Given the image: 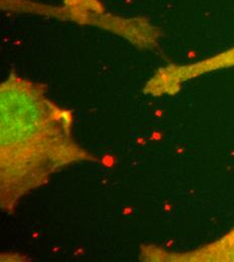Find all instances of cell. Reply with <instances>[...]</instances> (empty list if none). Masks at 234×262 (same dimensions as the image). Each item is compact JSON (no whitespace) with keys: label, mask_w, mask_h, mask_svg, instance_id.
<instances>
[{"label":"cell","mask_w":234,"mask_h":262,"mask_svg":"<svg viewBox=\"0 0 234 262\" xmlns=\"http://www.w3.org/2000/svg\"><path fill=\"white\" fill-rule=\"evenodd\" d=\"M231 67H234V47L195 64L169 66L167 68V78L175 88L181 89L183 84L189 80L206 73Z\"/></svg>","instance_id":"2"},{"label":"cell","mask_w":234,"mask_h":262,"mask_svg":"<svg viewBox=\"0 0 234 262\" xmlns=\"http://www.w3.org/2000/svg\"><path fill=\"white\" fill-rule=\"evenodd\" d=\"M161 137H160V134H158V133H154L153 134V139H160Z\"/></svg>","instance_id":"6"},{"label":"cell","mask_w":234,"mask_h":262,"mask_svg":"<svg viewBox=\"0 0 234 262\" xmlns=\"http://www.w3.org/2000/svg\"><path fill=\"white\" fill-rule=\"evenodd\" d=\"M132 213H133V209H132V208L129 207V208H124V209H123V214H124V215H130V214H132Z\"/></svg>","instance_id":"5"},{"label":"cell","mask_w":234,"mask_h":262,"mask_svg":"<svg viewBox=\"0 0 234 262\" xmlns=\"http://www.w3.org/2000/svg\"><path fill=\"white\" fill-rule=\"evenodd\" d=\"M59 16L80 25L98 26L135 42L141 41L144 47L154 45L160 35L145 18H122L107 13L100 0H63Z\"/></svg>","instance_id":"1"},{"label":"cell","mask_w":234,"mask_h":262,"mask_svg":"<svg viewBox=\"0 0 234 262\" xmlns=\"http://www.w3.org/2000/svg\"><path fill=\"white\" fill-rule=\"evenodd\" d=\"M114 162H115L114 158L110 155H107L102 159V164H104L105 166H107V167H112L113 164H114Z\"/></svg>","instance_id":"4"},{"label":"cell","mask_w":234,"mask_h":262,"mask_svg":"<svg viewBox=\"0 0 234 262\" xmlns=\"http://www.w3.org/2000/svg\"><path fill=\"white\" fill-rule=\"evenodd\" d=\"M168 259L177 261L234 262V228L212 244L190 253L168 256Z\"/></svg>","instance_id":"3"},{"label":"cell","mask_w":234,"mask_h":262,"mask_svg":"<svg viewBox=\"0 0 234 262\" xmlns=\"http://www.w3.org/2000/svg\"><path fill=\"white\" fill-rule=\"evenodd\" d=\"M137 142H138V143H141L142 145L145 143V141H144L143 138H138V139H137Z\"/></svg>","instance_id":"7"}]
</instances>
